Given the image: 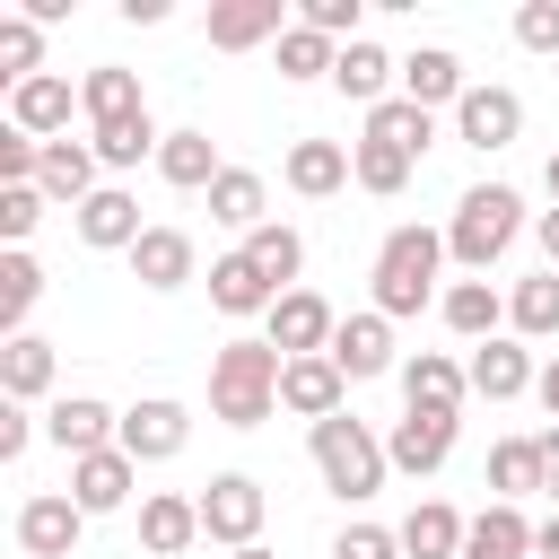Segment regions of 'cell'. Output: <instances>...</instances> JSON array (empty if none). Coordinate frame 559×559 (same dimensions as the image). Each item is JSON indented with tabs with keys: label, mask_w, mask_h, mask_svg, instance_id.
I'll return each instance as SVG.
<instances>
[{
	"label": "cell",
	"mask_w": 559,
	"mask_h": 559,
	"mask_svg": "<svg viewBox=\"0 0 559 559\" xmlns=\"http://www.w3.org/2000/svg\"><path fill=\"white\" fill-rule=\"evenodd\" d=\"M437 271H445V227H419V218H402L384 245H376V314L384 323H402V314H419V306H437L445 288H437Z\"/></svg>",
	"instance_id": "cell-1"
},
{
	"label": "cell",
	"mask_w": 559,
	"mask_h": 559,
	"mask_svg": "<svg viewBox=\"0 0 559 559\" xmlns=\"http://www.w3.org/2000/svg\"><path fill=\"white\" fill-rule=\"evenodd\" d=\"M280 349L271 341H218V358H210V419L218 428H262L271 411H280Z\"/></svg>",
	"instance_id": "cell-2"
},
{
	"label": "cell",
	"mask_w": 559,
	"mask_h": 559,
	"mask_svg": "<svg viewBox=\"0 0 559 559\" xmlns=\"http://www.w3.org/2000/svg\"><path fill=\"white\" fill-rule=\"evenodd\" d=\"M515 236H524V192H515V183H472V192L454 201V218H445V262L489 271Z\"/></svg>",
	"instance_id": "cell-3"
},
{
	"label": "cell",
	"mask_w": 559,
	"mask_h": 559,
	"mask_svg": "<svg viewBox=\"0 0 559 559\" xmlns=\"http://www.w3.org/2000/svg\"><path fill=\"white\" fill-rule=\"evenodd\" d=\"M306 445H314L323 489H332V498H349V507H358V498H376V489H384V472H393V463H384V437H376L367 419H349V411H341V419H314V428H306Z\"/></svg>",
	"instance_id": "cell-4"
},
{
	"label": "cell",
	"mask_w": 559,
	"mask_h": 559,
	"mask_svg": "<svg viewBox=\"0 0 559 559\" xmlns=\"http://www.w3.org/2000/svg\"><path fill=\"white\" fill-rule=\"evenodd\" d=\"M262 515H271V498H262L253 472H210V489H201V542L253 550L262 542Z\"/></svg>",
	"instance_id": "cell-5"
},
{
	"label": "cell",
	"mask_w": 559,
	"mask_h": 559,
	"mask_svg": "<svg viewBox=\"0 0 559 559\" xmlns=\"http://www.w3.org/2000/svg\"><path fill=\"white\" fill-rule=\"evenodd\" d=\"M332 332H341V314H332V297H314V288H288V297L262 314V341H271L280 358H323Z\"/></svg>",
	"instance_id": "cell-6"
},
{
	"label": "cell",
	"mask_w": 559,
	"mask_h": 559,
	"mask_svg": "<svg viewBox=\"0 0 559 559\" xmlns=\"http://www.w3.org/2000/svg\"><path fill=\"white\" fill-rule=\"evenodd\" d=\"M79 533H87V507H79L70 489H35V498L17 507V550H26V559H70Z\"/></svg>",
	"instance_id": "cell-7"
},
{
	"label": "cell",
	"mask_w": 559,
	"mask_h": 559,
	"mask_svg": "<svg viewBox=\"0 0 559 559\" xmlns=\"http://www.w3.org/2000/svg\"><path fill=\"white\" fill-rule=\"evenodd\" d=\"M515 131H524V96H515V87H489V79H472V87H463V105H454V140L489 157V148H507Z\"/></svg>",
	"instance_id": "cell-8"
},
{
	"label": "cell",
	"mask_w": 559,
	"mask_h": 559,
	"mask_svg": "<svg viewBox=\"0 0 559 559\" xmlns=\"http://www.w3.org/2000/svg\"><path fill=\"white\" fill-rule=\"evenodd\" d=\"M183 445H192V411H183V402L148 393V402L122 411V454H131V463H175Z\"/></svg>",
	"instance_id": "cell-9"
},
{
	"label": "cell",
	"mask_w": 559,
	"mask_h": 559,
	"mask_svg": "<svg viewBox=\"0 0 559 559\" xmlns=\"http://www.w3.org/2000/svg\"><path fill=\"white\" fill-rule=\"evenodd\" d=\"M332 367H341L349 384H367V376H402V358H393V323H384L376 306L341 314V332H332Z\"/></svg>",
	"instance_id": "cell-10"
},
{
	"label": "cell",
	"mask_w": 559,
	"mask_h": 559,
	"mask_svg": "<svg viewBox=\"0 0 559 559\" xmlns=\"http://www.w3.org/2000/svg\"><path fill=\"white\" fill-rule=\"evenodd\" d=\"M280 411H297L306 428L349 411V376L332 367V349H323V358H288V367H280Z\"/></svg>",
	"instance_id": "cell-11"
},
{
	"label": "cell",
	"mask_w": 559,
	"mask_h": 559,
	"mask_svg": "<svg viewBox=\"0 0 559 559\" xmlns=\"http://www.w3.org/2000/svg\"><path fill=\"white\" fill-rule=\"evenodd\" d=\"M44 437L79 463V454H105V445H122V411H105L96 393H61L52 411H44Z\"/></svg>",
	"instance_id": "cell-12"
},
{
	"label": "cell",
	"mask_w": 559,
	"mask_h": 559,
	"mask_svg": "<svg viewBox=\"0 0 559 559\" xmlns=\"http://www.w3.org/2000/svg\"><path fill=\"white\" fill-rule=\"evenodd\" d=\"M454 428H463L454 411H402V419H393V437H384V463H393V472H411V480H428V472L454 454Z\"/></svg>",
	"instance_id": "cell-13"
},
{
	"label": "cell",
	"mask_w": 559,
	"mask_h": 559,
	"mask_svg": "<svg viewBox=\"0 0 559 559\" xmlns=\"http://www.w3.org/2000/svg\"><path fill=\"white\" fill-rule=\"evenodd\" d=\"M297 17L280 0H210V52H253V44H280Z\"/></svg>",
	"instance_id": "cell-14"
},
{
	"label": "cell",
	"mask_w": 559,
	"mask_h": 559,
	"mask_svg": "<svg viewBox=\"0 0 559 559\" xmlns=\"http://www.w3.org/2000/svg\"><path fill=\"white\" fill-rule=\"evenodd\" d=\"M70 105H79V87H70L61 70H44V79L9 87V131H26V140H70Z\"/></svg>",
	"instance_id": "cell-15"
},
{
	"label": "cell",
	"mask_w": 559,
	"mask_h": 559,
	"mask_svg": "<svg viewBox=\"0 0 559 559\" xmlns=\"http://www.w3.org/2000/svg\"><path fill=\"white\" fill-rule=\"evenodd\" d=\"M131 280H140L148 297H175L183 280H201V253H192V236H183V227H148V236L131 245Z\"/></svg>",
	"instance_id": "cell-16"
},
{
	"label": "cell",
	"mask_w": 559,
	"mask_h": 559,
	"mask_svg": "<svg viewBox=\"0 0 559 559\" xmlns=\"http://www.w3.org/2000/svg\"><path fill=\"white\" fill-rule=\"evenodd\" d=\"M463 402H472V367H454L445 349L402 358V411H454L463 419Z\"/></svg>",
	"instance_id": "cell-17"
},
{
	"label": "cell",
	"mask_w": 559,
	"mask_h": 559,
	"mask_svg": "<svg viewBox=\"0 0 559 559\" xmlns=\"http://www.w3.org/2000/svg\"><path fill=\"white\" fill-rule=\"evenodd\" d=\"M192 542H201V498L148 489V498H140V550H148V559H183Z\"/></svg>",
	"instance_id": "cell-18"
},
{
	"label": "cell",
	"mask_w": 559,
	"mask_h": 559,
	"mask_svg": "<svg viewBox=\"0 0 559 559\" xmlns=\"http://www.w3.org/2000/svg\"><path fill=\"white\" fill-rule=\"evenodd\" d=\"M70 218H79V245H96V253H131V245L148 236V227H140V201H131L122 183H105V192H87V201H79Z\"/></svg>",
	"instance_id": "cell-19"
},
{
	"label": "cell",
	"mask_w": 559,
	"mask_h": 559,
	"mask_svg": "<svg viewBox=\"0 0 559 559\" xmlns=\"http://www.w3.org/2000/svg\"><path fill=\"white\" fill-rule=\"evenodd\" d=\"M131 489H140V463H131L122 445H105V454H79V463H70V498H79L87 515L131 507Z\"/></svg>",
	"instance_id": "cell-20"
},
{
	"label": "cell",
	"mask_w": 559,
	"mask_h": 559,
	"mask_svg": "<svg viewBox=\"0 0 559 559\" xmlns=\"http://www.w3.org/2000/svg\"><path fill=\"white\" fill-rule=\"evenodd\" d=\"M393 79H402V61H393V52L376 44V35H358V44H341V61H332V87H341L349 105H367V114H376V105L393 96Z\"/></svg>",
	"instance_id": "cell-21"
},
{
	"label": "cell",
	"mask_w": 559,
	"mask_h": 559,
	"mask_svg": "<svg viewBox=\"0 0 559 559\" xmlns=\"http://www.w3.org/2000/svg\"><path fill=\"white\" fill-rule=\"evenodd\" d=\"M533 376H542V367H533V349H524L515 332H498V341L472 349V393H480V402H515V393H533Z\"/></svg>",
	"instance_id": "cell-22"
},
{
	"label": "cell",
	"mask_w": 559,
	"mask_h": 559,
	"mask_svg": "<svg viewBox=\"0 0 559 559\" xmlns=\"http://www.w3.org/2000/svg\"><path fill=\"white\" fill-rule=\"evenodd\" d=\"M210 306L245 323V314H271V306H280V288H271V280L253 271V253L236 245V253H218V262H210Z\"/></svg>",
	"instance_id": "cell-23"
},
{
	"label": "cell",
	"mask_w": 559,
	"mask_h": 559,
	"mask_svg": "<svg viewBox=\"0 0 559 559\" xmlns=\"http://www.w3.org/2000/svg\"><path fill=\"white\" fill-rule=\"evenodd\" d=\"M437 314H445V332H454V341H472V349L507 332V297H498L489 280H454V288L437 297Z\"/></svg>",
	"instance_id": "cell-24"
},
{
	"label": "cell",
	"mask_w": 559,
	"mask_h": 559,
	"mask_svg": "<svg viewBox=\"0 0 559 559\" xmlns=\"http://www.w3.org/2000/svg\"><path fill=\"white\" fill-rule=\"evenodd\" d=\"M463 87H472V79H463V61H454L445 44H419V52L402 61V96H411V105H428V114H437V105L454 114V105H463Z\"/></svg>",
	"instance_id": "cell-25"
},
{
	"label": "cell",
	"mask_w": 559,
	"mask_h": 559,
	"mask_svg": "<svg viewBox=\"0 0 559 559\" xmlns=\"http://www.w3.org/2000/svg\"><path fill=\"white\" fill-rule=\"evenodd\" d=\"M79 114L105 131V122H131V114H148V96H140V70H122V61H96L87 79H79Z\"/></svg>",
	"instance_id": "cell-26"
},
{
	"label": "cell",
	"mask_w": 559,
	"mask_h": 559,
	"mask_svg": "<svg viewBox=\"0 0 559 559\" xmlns=\"http://www.w3.org/2000/svg\"><path fill=\"white\" fill-rule=\"evenodd\" d=\"M157 175H166L175 192H210V183L227 175V157H218V140H210V131H192V122H183V131H166V148H157Z\"/></svg>",
	"instance_id": "cell-27"
},
{
	"label": "cell",
	"mask_w": 559,
	"mask_h": 559,
	"mask_svg": "<svg viewBox=\"0 0 559 559\" xmlns=\"http://www.w3.org/2000/svg\"><path fill=\"white\" fill-rule=\"evenodd\" d=\"M280 183L306 192V201H332V192L349 183V148H341V140H297V148L280 157Z\"/></svg>",
	"instance_id": "cell-28"
},
{
	"label": "cell",
	"mask_w": 559,
	"mask_h": 559,
	"mask_svg": "<svg viewBox=\"0 0 559 559\" xmlns=\"http://www.w3.org/2000/svg\"><path fill=\"white\" fill-rule=\"evenodd\" d=\"M35 183H44V201H87V192H105L96 183V148L87 140H44V166H35Z\"/></svg>",
	"instance_id": "cell-29"
},
{
	"label": "cell",
	"mask_w": 559,
	"mask_h": 559,
	"mask_svg": "<svg viewBox=\"0 0 559 559\" xmlns=\"http://www.w3.org/2000/svg\"><path fill=\"white\" fill-rule=\"evenodd\" d=\"M52 376H61V358H52L44 332H17V341L0 349V393H9V402H44Z\"/></svg>",
	"instance_id": "cell-30"
},
{
	"label": "cell",
	"mask_w": 559,
	"mask_h": 559,
	"mask_svg": "<svg viewBox=\"0 0 559 559\" xmlns=\"http://www.w3.org/2000/svg\"><path fill=\"white\" fill-rule=\"evenodd\" d=\"M463 515L445 507V498H419L411 515H402V559H463Z\"/></svg>",
	"instance_id": "cell-31"
},
{
	"label": "cell",
	"mask_w": 559,
	"mask_h": 559,
	"mask_svg": "<svg viewBox=\"0 0 559 559\" xmlns=\"http://www.w3.org/2000/svg\"><path fill=\"white\" fill-rule=\"evenodd\" d=\"M210 218H218V227H236V236H253V227L271 218V183H262L253 166H227V175L210 183Z\"/></svg>",
	"instance_id": "cell-32"
},
{
	"label": "cell",
	"mask_w": 559,
	"mask_h": 559,
	"mask_svg": "<svg viewBox=\"0 0 559 559\" xmlns=\"http://www.w3.org/2000/svg\"><path fill=\"white\" fill-rule=\"evenodd\" d=\"M463 559H533V524H524V507H480L472 515V533H463Z\"/></svg>",
	"instance_id": "cell-33"
},
{
	"label": "cell",
	"mask_w": 559,
	"mask_h": 559,
	"mask_svg": "<svg viewBox=\"0 0 559 559\" xmlns=\"http://www.w3.org/2000/svg\"><path fill=\"white\" fill-rule=\"evenodd\" d=\"M245 253H253V271H262L280 297H288V288H297V271H306V236H297L288 218H262V227L245 236Z\"/></svg>",
	"instance_id": "cell-34"
},
{
	"label": "cell",
	"mask_w": 559,
	"mask_h": 559,
	"mask_svg": "<svg viewBox=\"0 0 559 559\" xmlns=\"http://www.w3.org/2000/svg\"><path fill=\"white\" fill-rule=\"evenodd\" d=\"M489 489H498V507L542 498V445H533V437H498V445H489Z\"/></svg>",
	"instance_id": "cell-35"
},
{
	"label": "cell",
	"mask_w": 559,
	"mask_h": 559,
	"mask_svg": "<svg viewBox=\"0 0 559 559\" xmlns=\"http://www.w3.org/2000/svg\"><path fill=\"white\" fill-rule=\"evenodd\" d=\"M507 332L515 341H550L559 332V271H533L507 288Z\"/></svg>",
	"instance_id": "cell-36"
},
{
	"label": "cell",
	"mask_w": 559,
	"mask_h": 559,
	"mask_svg": "<svg viewBox=\"0 0 559 559\" xmlns=\"http://www.w3.org/2000/svg\"><path fill=\"white\" fill-rule=\"evenodd\" d=\"M358 140H384V148L419 157V148L437 140V114H428V105H411V96H384V105L367 114V131H358Z\"/></svg>",
	"instance_id": "cell-37"
},
{
	"label": "cell",
	"mask_w": 559,
	"mask_h": 559,
	"mask_svg": "<svg viewBox=\"0 0 559 559\" xmlns=\"http://www.w3.org/2000/svg\"><path fill=\"white\" fill-rule=\"evenodd\" d=\"M35 297H44V262H35L26 245H9V253H0V332H9V341L26 332Z\"/></svg>",
	"instance_id": "cell-38"
},
{
	"label": "cell",
	"mask_w": 559,
	"mask_h": 559,
	"mask_svg": "<svg viewBox=\"0 0 559 559\" xmlns=\"http://www.w3.org/2000/svg\"><path fill=\"white\" fill-rule=\"evenodd\" d=\"M87 148H96V166H140V157H157L166 148V131L148 122V114H131V122H105V131H87Z\"/></svg>",
	"instance_id": "cell-39"
},
{
	"label": "cell",
	"mask_w": 559,
	"mask_h": 559,
	"mask_svg": "<svg viewBox=\"0 0 559 559\" xmlns=\"http://www.w3.org/2000/svg\"><path fill=\"white\" fill-rule=\"evenodd\" d=\"M411 166H419V157H402V148H384V140H349V183L376 192V201H393V192L411 183Z\"/></svg>",
	"instance_id": "cell-40"
},
{
	"label": "cell",
	"mask_w": 559,
	"mask_h": 559,
	"mask_svg": "<svg viewBox=\"0 0 559 559\" xmlns=\"http://www.w3.org/2000/svg\"><path fill=\"white\" fill-rule=\"evenodd\" d=\"M0 79H9V87L44 79V26H35L26 9H9V17H0Z\"/></svg>",
	"instance_id": "cell-41"
},
{
	"label": "cell",
	"mask_w": 559,
	"mask_h": 559,
	"mask_svg": "<svg viewBox=\"0 0 559 559\" xmlns=\"http://www.w3.org/2000/svg\"><path fill=\"white\" fill-rule=\"evenodd\" d=\"M332 61H341V44H332V35H314L306 17L280 35V79H297V87H306V79H332Z\"/></svg>",
	"instance_id": "cell-42"
},
{
	"label": "cell",
	"mask_w": 559,
	"mask_h": 559,
	"mask_svg": "<svg viewBox=\"0 0 559 559\" xmlns=\"http://www.w3.org/2000/svg\"><path fill=\"white\" fill-rule=\"evenodd\" d=\"M35 227H44V183H0V236L26 245Z\"/></svg>",
	"instance_id": "cell-43"
},
{
	"label": "cell",
	"mask_w": 559,
	"mask_h": 559,
	"mask_svg": "<svg viewBox=\"0 0 559 559\" xmlns=\"http://www.w3.org/2000/svg\"><path fill=\"white\" fill-rule=\"evenodd\" d=\"M297 17H306L314 35H332V44H358V17H367V0H297Z\"/></svg>",
	"instance_id": "cell-44"
},
{
	"label": "cell",
	"mask_w": 559,
	"mask_h": 559,
	"mask_svg": "<svg viewBox=\"0 0 559 559\" xmlns=\"http://www.w3.org/2000/svg\"><path fill=\"white\" fill-rule=\"evenodd\" d=\"M515 44L524 52H559V0H524L515 9Z\"/></svg>",
	"instance_id": "cell-45"
},
{
	"label": "cell",
	"mask_w": 559,
	"mask_h": 559,
	"mask_svg": "<svg viewBox=\"0 0 559 559\" xmlns=\"http://www.w3.org/2000/svg\"><path fill=\"white\" fill-rule=\"evenodd\" d=\"M332 559H402V533H384V524H341Z\"/></svg>",
	"instance_id": "cell-46"
},
{
	"label": "cell",
	"mask_w": 559,
	"mask_h": 559,
	"mask_svg": "<svg viewBox=\"0 0 559 559\" xmlns=\"http://www.w3.org/2000/svg\"><path fill=\"white\" fill-rule=\"evenodd\" d=\"M26 445H35V411L26 402H0V463H17Z\"/></svg>",
	"instance_id": "cell-47"
},
{
	"label": "cell",
	"mask_w": 559,
	"mask_h": 559,
	"mask_svg": "<svg viewBox=\"0 0 559 559\" xmlns=\"http://www.w3.org/2000/svg\"><path fill=\"white\" fill-rule=\"evenodd\" d=\"M533 445H542V498H559V428H533Z\"/></svg>",
	"instance_id": "cell-48"
},
{
	"label": "cell",
	"mask_w": 559,
	"mask_h": 559,
	"mask_svg": "<svg viewBox=\"0 0 559 559\" xmlns=\"http://www.w3.org/2000/svg\"><path fill=\"white\" fill-rule=\"evenodd\" d=\"M533 236H542V262L559 271V210H542V218H533Z\"/></svg>",
	"instance_id": "cell-49"
},
{
	"label": "cell",
	"mask_w": 559,
	"mask_h": 559,
	"mask_svg": "<svg viewBox=\"0 0 559 559\" xmlns=\"http://www.w3.org/2000/svg\"><path fill=\"white\" fill-rule=\"evenodd\" d=\"M533 393H542V411H550V419H559V358H550V367H542V376H533Z\"/></svg>",
	"instance_id": "cell-50"
},
{
	"label": "cell",
	"mask_w": 559,
	"mask_h": 559,
	"mask_svg": "<svg viewBox=\"0 0 559 559\" xmlns=\"http://www.w3.org/2000/svg\"><path fill=\"white\" fill-rule=\"evenodd\" d=\"M533 559H559V515H550V524H533Z\"/></svg>",
	"instance_id": "cell-51"
},
{
	"label": "cell",
	"mask_w": 559,
	"mask_h": 559,
	"mask_svg": "<svg viewBox=\"0 0 559 559\" xmlns=\"http://www.w3.org/2000/svg\"><path fill=\"white\" fill-rule=\"evenodd\" d=\"M542 183H550V210H559V148H550V166H542Z\"/></svg>",
	"instance_id": "cell-52"
},
{
	"label": "cell",
	"mask_w": 559,
	"mask_h": 559,
	"mask_svg": "<svg viewBox=\"0 0 559 559\" xmlns=\"http://www.w3.org/2000/svg\"><path fill=\"white\" fill-rule=\"evenodd\" d=\"M227 559H280V550H262V542H253V550H227Z\"/></svg>",
	"instance_id": "cell-53"
}]
</instances>
